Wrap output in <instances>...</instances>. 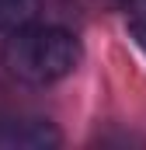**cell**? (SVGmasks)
Instances as JSON below:
<instances>
[{
	"label": "cell",
	"mask_w": 146,
	"mask_h": 150,
	"mask_svg": "<svg viewBox=\"0 0 146 150\" xmlns=\"http://www.w3.org/2000/svg\"><path fill=\"white\" fill-rule=\"evenodd\" d=\"M0 63L21 84H56L77 70L80 42L66 28L32 21L18 32H7V42L0 49Z\"/></svg>",
	"instance_id": "6da1fadb"
},
{
	"label": "cell",
	"mask_w": 146,
	"mask_h": 150,
	"mask_svg": "<svg viewBox=\"0 0 146 150\" xmlns=\"http://www.w3.org/2000/svg\"><path fill=\"white\" fill-rule=\"evenodd\" d=\"M59 129L28 112H0V147H18V150H49L59 147Z\"/></svg>",
	"instance_id": "7a4b0ae2"
},
{
	"label": "cell",
	"mask_w": 146,
	"mask_h": 150,
	"mask_svg": "<svg viewBox=\"0 0 146 150\" xmlns=\"http://www.w3.org/2000/svg\"><path fill=\"white\" fill-rule=\"evenodd\" d=\"M42 11V0H0V32H18L32 25Z\"/></svg>",
	"instance_id": "3957f363"
},
{
	"label": "cell",
	"mask_w": 146,
	"mask_h": 150,
	"mask_svg": "<svg viewBox=\"0 0 146 150\" xmlns=\"http://www.w3.org/2000/svg\"><path fill=\"white\" fill-rule=\"evenodd\" d=\"M129 35H132V42L146 52V18H129Z\"/></svg>",
	"instance_id": "277c9868"
},
{
	"label": "cell",
	"mask_w": 146,
	"mask_h": 150,
	"mask_svg": "<svg viewBox=\"0 0 146 150\" xmlns=\"http://www.w3.org/2000/svg\"><path fill=\"white\" fill-rule=\"evenodd\" d=\"M122 11H132V18H146V0H111Z\"/></svg>",
	"instance_id": "5b68a950"
}]
</instances>
